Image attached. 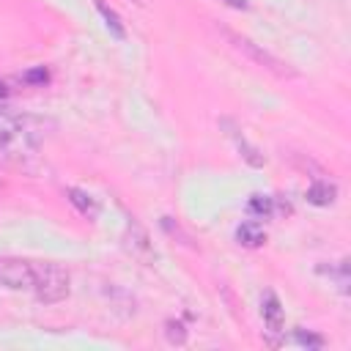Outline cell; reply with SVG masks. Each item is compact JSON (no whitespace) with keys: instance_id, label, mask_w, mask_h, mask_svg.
Here are the masks:
<instances>
[{"instance_id":"11","label":"cell","mask_w":351,"mask_h":351,"mask_svg":"<svg viewBox=\"0 0 351 351\" xmlns=\"http://www.w3.org/2000/svg\"><path fill=\"white\" fill-rule=\"evenodd\" d=\"M247 211H250V214H255V217H261V219H266V217H271V211H274V197L252 195V197H250V203H247Z\"/></svg>"},{"instance_id":"1","label":"cell","mask_w":351,"mask_h":351,"mask_svg":"<svg viewBox=\"0 0 351 351\" xmlns=\"http://www.w3.org/2000/svg\"><path fill=\"white\" fill-rule=\"evenodd\" d=\"M219 30H222L225 41H228L236 52H241L247 60H252L255 66L266 69L269 74H274V77H280V80H293V77H299V71H296L293 66H288L285 60H280L277 55H271L269 49H263L261 44H255L252 38H247V36H241V33L230 30V27H219Z\"/></svg>"},{"instance_id":"9","label":"cell","mask_w":351,"mask_h":351,"mask_svg":"<svg viewBox=\"0 0 351 351\" xmlns=\"http://www.w3.org/2000/svg\"><path fill=\"white\" fill-rule=\"evenodd\" d=\"M66 195H69V200H71V206L82 214V217H88V219H96V214H99V206H96V200L88 195V192H82V189H77V186H69L66 189Z\"/></svg>"},{"instance_id":"13","label":"cell","mask_w":351,"mask_h":351,"mask_svg":"<svg viewBox=\"0 0 351 351\" xmlns=\"http://www.w3.org/2000/svg\"><path fill=\"white\" fill-rule=\"evenodd\" d=\"M165 337H167V343H173V346H184V343H186V326H184L181 321L170 318V321H165Z\"/></svg>"},{"instance_id":"2","label":"cell","mask_w":351,"mask_h":351,"mask_svg":"<svg viewBox=\"0 0 351 351\" xmlns=\"http://www.w3.org/2000/svg\"><path fill=\"white\" fill-rule=\"evenodd\" d=\"M33 291H36V299L41 304H58V302H63L71 293V274H69V269L60 266V263H52V261L36 266Z\"/></svg>"},{"instance_id":"12","label":"cell","mask_w":351,"mask_h":351,"mask_svg":"<svg viewBox=\"0 0 351 351\" xmlns=\"http://www.w3.org/2000/svg\"><path fill=\"white\" fill-rule=\"evenodd\" d=\"M162 228H165V233H167L170 239H178L184 247H192V236L178 225V219H173V217H162Z\"/></svg>"},{"instance_id":"14","label":"cell","mask_w":351,"mask_h":351,"mask_svg":"<svg viewBox=\"0 0 351 351\" xmlns=\"http://www.w3.org/2000/svg\"><path fill=\"white\" fill-rule=\"evenodd\" d=\"M22 82H25V85H33V88H41V85H47V82H49V71H47L44 66L27 69V71L22 74Z\"/></svg>"},{"instance_id":"6","label":"cell","mask_w":351,"mask_h":351,"mask_svg":"<svg viewBox=\"0 0 351 351\" xmlns=\"http://www.w3.org/2000/svg\"><path fill=\"white\" fill-rule=\"evenodd\" d=\"M261 315H263V324H266V329L269 332H282V321H285V315H282V304H280V299H277V293H271V291H266L263 293V302H261Z\"/></svg>"},{"instance_id":"4","label":"cell","mask_w":351,"mask_h":351,"mask_svg":"<svg viewBox=\"0 0 351 351\" xmlns=\"http://www.w3.org/2000/svg\"><path fill=\"white\" fill-rule=\"evenodd\" d=\"M123 250H126L134 261H140V263H145V266H151L154 258H156L154 244H151V236H148V230H145L137 219H129V225H126V230H123Z\"/></svg>"},{"instance_id":"5","label":"cell","mask_w":351,"mask_h":351,"mask_svg":"<svg viewBox=\"0 0 351 351\" xmlns=\"http://www.w3.org/2000/svg\"><path fill=\"white\" fill-rule=\"evenodd\" d=\"M219 126H222V129H228V137L236 143V148H239V154H241V159H244L247 165H252V167H263V162H266V159H263V154H261L255 145H250V143H247V137L241 134V129H239L230 118H222V121H219Z\"/></svg>"},{"instance_id":"17","label":"cell","mask_w":351,"mask_h":351,"mask_svg":"<svg viewBox=\"0 0 351 351\" xmlns=\"http://www.w3.org/2000/svg\"><path fill=\"white\" fill-rule=\"evenodd\" d=\"M225 5H230V8H239V11H247L250 8V3L247 0H222Z\"/></svg>"},{"instance_id":"15","label":"cell","mask_w":351,"mask_h":351,"mask_svg":"<svg viewBox=\"0 0 351 351\" xmlns=\"http://www.w3.org/2000/svg\"><path fill=\"white\" fill-rule=\"evenodd\" d=\"M329 277H335L337 288H340L343 293H348V263H346V261H340L337 269H329Z\"/></svg>"},{"instance_id":"7","label":"cell","mask_w":351,"mask_h":351,"mask_svg":"<svg viewBox=\"0 0 351 351\" xmlns=\"http://www.w3.org/2000/svg\"><path fill=\"white\" fill-rule=\"evenodd\" d=\"M236 241L241 247H250V250L263 247L266 244V230H263V225L258 219H247V222H241L236 228Z\"/></svg>"},{"instance_id":"16","label":"cell","mask_w":351,"mask_h":351,"mask_svg":"<svg viewBox=\"0 0 351 351\" xmlns=\"http://www.w3.org/2000/svg\"><path fill=\"white\" fill-rule=\"evenodd\" d=\"M296 343L307 346V348H324V337L321 335H313V332H304V329H296Z\"/></svg>"},{"instance_id":"18","label":"cell","mask_w":351,"mask_h":351,"mask_svg":"<svg viewBox=\"0 0 351 351\" xmlns=\"http://www.w3.org/2000/svg\"><path fill=\"white\" fill-rule=\"evenodd\" d=\"M8 93H11V90H8V85H5V82H3V80H0V99H5V96H8Z\"/></svg>"},{"instance_id":"8","label":"cell","mask_w":351,"mask_h":351,"mask_svg":"<svg viewBox=\"0 0 351 351\" xmlns=\"http://www.w3.org/2000/svg\"><path fill=\"white\" fill-rule=\"evenodd\" d=\"M337 200V186L326 178H315L307 189V203L313 206H332Z\"/></svg>"},{"instance_id":"10","label":"cell","mask_w":351,"mask_h":351,"mask_svg":"<svg viewBox=\"0 0 351 351\" xmlns=\"http://www.w3.org/2000/svg\"><path fill=\"white\" fill-rule=\"evenodd\" d=\"M96 8H99V14H101V19H104V25H107V30L118 38V41H123L126 38V27H123V22H121V16L104 3V0H96Z\"/></svg>"},{"instance_id":"3","label":"cell","mask_w":351,"mask_h":351,"mask_svg":"<svg viewBox=\"0 0 351 351\" xmlns=\"http://www.w3.org/2000/svg\"><path fill=\"white\" fill-rule=\"evenodd\" d=\"M36 266L22 258L0 255V285L8 291H33Z\"/></svg>"}]
</instances>
